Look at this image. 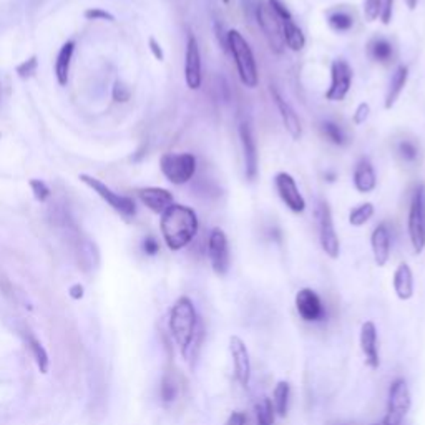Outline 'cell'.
<instances>
[{"label": "cell", "mask_w": 425, "mask_h": 425, "mask_svg": "<svg viewBox=\"0 0 425 425\" xmlns=\"http://www.w3.org/2000/svg\"><path fill=\"white\" fill-rule=\"evenodd\" d=\"M246 424H248V417L245 412H241V410H235V412L229 414L226 422H224V425H246Z\"/></svg>", "instance_id": "ee69618b"}, {"label": "cell", "mask_w": 425, "mask_h": 425, "mask_svg": "<svg viewBox=\"0 0 425 425\" xmlns=\"http://www.w3.org/2000/svg\"><path fill=\"white\" fill-rule=\"evenodd\" d=\"M296 311L304 322L318 324L326 319V305H324L321 296L311 288H303L298 291L294 298Z\"/></svg>", "instance_id": "4fadbf2b"}, {"label": "cell", "mask_w": 425, "mask_h": 425, "mask_svg": "<svg viewBox=\"0 0 425 425\" xmlns=\"http://www.w3.org/2000/svg\"><path fill=\"white\" fill-rule=\"evenodd\" d=\"M82 294H83V289H82V286H75V288H71V296H74V298H75V299L82 298Z\"/></svg>", "instance_id": "bcb514c9"}, {"label": "cell", "mask_w": 425, "mask_h": 425, "mask_svg": "<svg viewBox=\"0 0 425 425\" xmlns=\"http://www.w3.org/2000/svg\"><path fill=\"white\" fill-rule=\"evenodd\" d=\"M80 180L87 186H90L100 198L105 199L115 211L123 214L125 218H133L136 214V204L130 197H122V194L115 193L112 188H108L107 185L102 183V181L97 178H93V176L80 175Z\"/></svg>", "instance_id": "8fae6325"}, {"label": "cell", "mask_w": 425, "mask_h": 425, "mask_svg": "<svg viewBox=\"0 0 425 425\" xmlns=\"http://www.w3.org/2000/svg\"><path fill=\"white\" fill-rule=\"evenodd\" d=\"M255 18L257 22V27H260L261 32L264 33L271 50L276 52V54H283L284 42H283V32H281V22L279 18L274 16L273 11L267 7V4H261V2L256 4Z\"/></svg>", "instance_id": "9c48e42d"}, {"label": "cell", "mask_w": 425, "mask_h": 425, "mask_svg": "<svg viewBox=\"0 0 425 425\" xmlns=\"http://www.w3.org/2000/svg\"><path fill=\"white\" fill-rule=\"evenodd\" d=\"M392 286H394L395 296H397L400 301L412 299L414 289H415L414 273H412V267H410L407 262H400L397 269L394 271Z\"/></svg>", "instance_id": "603a6c76"}, {"label": "cell", "mask_w": 425, "mask_h": 425, "mask_svg": "<svg viewBox=\"0 0 425 425\" xmlns=\"http://www.w3.org/2000/svg\"><path fill=\"white\" fill-rule=\"evenodd\" d=\"M229 354H231L233 369L238 384L243 389H250L251 382V357L246 342L240 336L229 337Z\"/></svg>", "instance_id": "9a60e30c"}, {"label": "cell", "mask_w": 425, "mask_h": 425, "mask_svg": "<svg viewBox=\"0 0 425 425\" xmlns=\"http://www.w3.org/2000/svg\"><path fill=\"white\" fill-rule=\"evenodd\" d=\"M274 188L278 191V197L281 198V202L286 204V208L289 211H293L296 214H301L305 211V199L301 191L298 188V183H296L294 176L288 173V171H279L274 176Z\"/></svg>", "instance_id": "5bb4252c"}, {"label": "cell", "mask_w": 425, "mask_h": 425, "mask_svg": "<svg viewBox=\"0 0 425 425\" xmlns=\"http://www.w3.org/2000/svg\"><path fill=\"white\" fill-rule=\"evenodd\" d=\"M281 22V32H283V42L284 47H288L293 52H301L305 47V35L298 23L294 22V18L291 21H279Z\"/></svg>", "instance_id": "d4e9b609"}, {"label": "cell", "mask_w": 425, "mask_h": 425, "mask_svg": "<svg viewBox=\"0 0 425 425\" xmlns=\"http://www.w3.org/2000/svg\"><path fill=\"white\" fill-rule=\"evenodd\" d=\"M208 256L213 271L218 276H226L231 267V252L226 233L221 228H213L208 236Z\"/></svg>", "instance_id": "30bf717a"}, {"label": "cell", "mask_w": 425, "mask_h": 425, "mask_svg": "<svg viewBox=\"0 0 425 425\" xmlns=\"http://www.w3.org/2000/svg\"><path fill=\"white\" fill-rule=\"evenodd\" d=\"M375 208L372 203H361L356 208L351 209L349 213V224L354 228H361L374 216Z\"/></svg>", "instance_id": "1f68e13d"}, {"label": "cell", "mask_w": 425, "mask_h": 425, "mask_svg": "<svg viewBox=\"0 0 425 425\" xmlns=\"http://www.w3.org/2000/svg\"><path fill=\"white\" fill-rule=\"evenodd\" d=\"M168 326L171 337H173L176 346L180 347L183 359L191 361L193 357H197V352L202 346L203 326L193 301L186 296L176 299L170 311Z\"/></svg>", "instance_id": "6da1fadb"}, {"label": "cell", "mask_w": 425, "mask_h": 425, "mask_svg": "<svg viewBox=\"0 0 425 425\" xmlns=\"http://www.w3.org/2000/svg\"><path fill=\"white\" fill-rule=\"evenodd\" d=\"M85 17H87L88 21H108V22L115 21L112 13L103 11V8H90V11L85 12Z\"/></svg>", "instance_id": "b9f144b4"}, {"label": "cell", "mask_w": 425, "mask_h": 425, "mask_svg": "<svg viewBox=\"0 0 425 425\" xmlns=\"http://www.w3.org/2000/svg\"><path fill=\"white\" fill-rule=\"evenodd\" d=\"M238 135H240L243 161H245V176L248 181H256L260 175V155H257V143L251 123L248 120L240 122Z\"/></svg>", "instance_id": "7c38bea8"}, {"label": "cell", "mask_w": 425, "mask_h": 425, "mask_svg": "<svg viewBox=\"0 0 425 425\" xmlns=\"http://www.w3.org/2000/svg\"><path fill=\"white\" fill-rule=\"evenodd\" d=\"M371 250L377 266L384 267L388 264L390 260V250H392V236H390V229L385 223L377 224L372 231Z\"/></svg>", "instance_id": "d6986e66"}, {"label": "cell", "mask_w": 425, "mask_h": 425, "mask_svg": "<svg viewBox=\"0 0 425 425\" xmlns=\"http://www.w3.org/2000/svg\"><path fill=\"white\" fill-rule=\"evenodd\" d=\"M382 0H364V17L367 22H374L379 18Z\"/></svg>", "instance_id": "8d00e7d4"}, {"label": "cell", "mask_w": 425, "mask_h": 425, "mask_svg": "<svg viewBox=\"0 0 425 425\" xmlns=\"http://www.w3.org/2000/svg\"><path fill=\"white\" fill-rule=\"evenodd\" d=\"M359 344H361V351H362V354H364L367 366H369L372 371L379 369V366H380L379 334H377V327L372 321H366L361 326Z\"/></svg>", "instance_id": "ac0fdd59"}, {"label": "cell", "mask_w": 425, "mask_h": 425, "mask_svg": "<svg viewBox=\"0 0 425 425\" xmlns=\"http://www.w3.org/2000/svg\"><path fill=\"white\" fill-rule=\"evenodd\" d=\"M289 402H291V385L288 380H279L276 384V388L273 390V399H271V404H273L274 414L278 417L284 419L288 415L289 410Z\"/></svg>", "instance_id": "83f0119b"}, {"label": "cell", "mask_w": 425, "mask_h": 425, "mask_svg": "<svg viewBox=\"0 0 425 425\" xmlns=\"http://www.w3.org/2000/svg\"><path fill=\"white\" fill-rule=\"evenodd\" d=\"M23 337H25V342H27L28 349H30L33 357H35L38 367H40V371L45 374V372L49 371V354H47V351L44 349V346H42L40 341H38V339L35 336H33L32 332L25 331V332H23Z\"/></svg>", "instance_id": "f546056e"}, {"label": "cell", "mask_w": 425, "mask_h": 425, "mask_svg": "<svg viewBox=\"0 0 425 425\" xmlns=\"http://www.w3.org/2000/svg\"><path fill=\"white\" fill-rule=\"evenodd\" d=\"M394 4H395V0H382L379 18H380V22L384 23V25H389V23L392 22V17H394Z\"/></svg>", "instance_id": "ab89813d"}, {"label": "cell", "mask_w": 425, "mask_h": 425, "mask_svg": "<svg viewBox=\"0 0 425 425\" xmlns=\"http://www.w3.org/2000/svg\"><path fill=\"white\" fill-rule=\"evenodd\" d=\"M160 170L170 183L186 185L197 173V156L191 153H165L160 158Z\"/></svg>", "instance_id": "5b68a950"}, {"label": "cell", "mask_w": 425, "mask_h": 425, "mask_svg": "<svg viewBox=\"0 0 425 425\" xmlns=\"http://www.w3.org/2000/svg\"><path fill=\"white\" fill-rule=\"evenodd\" d=\"M148 45H150V52L156 60H160V62L165 60V52H163V49H161V45L158 44V42L155 40V38H150Z\"/></svg>", "instance_id": "f6af8a7d"}, {"label": "cell", "mask_w": 425, "mask_h": 425, "mask_svg": "<svg viewBox=\"0 0 425 425\" xmlns=\"http://www.w3.org/2000/svg\"><path fill=\"white\" fill-rule=\"evenodd\" d=\"M74 52H75L74 42H66V44L62 45L59 57H57L55 76H57V82L60 85H66V82H69L70 64H71V57H74Z\"/></svg>", "instance_id": "4316f807"}, {"label": "cell", "mask_w": 425, "mask_h": 425, "mask_svg": "<svg viewBox=\"0 0 425 425\" xmlns=\"http://www.w3.org/2000/svg\"><path fill=\"white\" fill-rule=\"evenodd\" d=\"M269 93L276 105V108H278L281 122H283L286 132L289 133V136L293 138L294 141H299L301 138H303V125H301V120H299L298 113H296V110L291 107V103L288 102V100H284V97L279 93L278 88L271 87Z\"/></svg>", "instance_id": "e0dca14e"}, {"label": "cell", "mask_w": 425, "mask_h": 425, "mask_svg": "<svg viewBox=\"0 0 425 425\" xmlns=\"http://www.w3.org/2000/svg\"><path fill=\"white\" fill-rule=\"evenodd\" d=\"M407 82H409V66L405 65L397 66L392 74V78H390L389 82L388 93H385V100H384L385 110H390L395 103H397V100L400 98V95H402Z\"/></svg>", "instance_id": "cb8c5ba5"}, {"label": "cell", "mask_w": 425, "mask_h": 425, "mask_svg": "<svg viewBox=\"0 0 425 425\" xmlns=\"http://www.w3.org/2000/svg\"><path fill=\"white\" fill-rule=\"evenodd\" d=\"M185 82L190 90H199L203 83V66H202V52L197 37L190 33L186 40L185 52Z\"/></svg>", "instance_id": "2e32d148"}, {"label": "cell", "mask_w": 425, "mask_h": 425, "mask_svg": "<svg viewBox=\"0 0 425 425\" xmlns=\"http://www.w3.org/2000/svg\"><path fill=\"white\" fill-rule=\"evenodd\" d=\"M130 97H132V93H130V90H128L125 85L123 83H115V87H113V98H115V102H122V103H125V102H128V100H130Z\"/></svg>", "instance_id": "7bdbcfd3"}, {"label": "cell", "mask_w": 425, "mask_h": 425, "mask_svg": "<svg viewBox=\"0 0 425 425\" xmlns=\"http://www.w3.org/2000/svg\"><path fill=\"white\" fill-rule=\"evenodd\" d=\"M369 115H371V105L362 102L357 105L356 112L352 113V122H354V125H357V127L364 125V123L367 122V118H369Z\"/></svg>", "instance_id": "74e56055"}, {"label": "cell", "mask_w": 425, "mask_h": 425, "mask_svg": "<svg viewBox=\"0 0 425 425\" xmlns=\"http://www.w3.org/2000/svg\"><path fill=\"white\" fill-rule=\"evenodd\" d=\"M30 188L33 191V197H35L37 202L44 203L50 198V188L47 186L42 180H32L30 181Z\"/></svg>", "instance_id": "d590c367"}, {"label": "cell", "mask_w": 425, "mask_h": 425, "mask_svg": "<svg viewBox=\"0 0 425 425\" xmlns=\"http://www.w3.org/2000/svg\"><path fill=\"white\" fill-rule=\"evenodd\" d=\"M354 71L344 59H336L331 65V83L326 90V100L329 102H344L351 92Z\"/></svg>", "instance_id": "ba28073f"}, {"label": "cell", "mask_w": 425, "mask_h": 425, "mask_svg": "<svg viewBox=\"0 0 425 425\" xmlns=\"http://www.w3.org/2000/svg\"><path fill=\"white\" fill-rule=\"evenodd\" d=\"M367 55L374 62H379V64H390L395 55L394 45L390 44L388 38L375 37L367 45Z\"/></svg>", "instance_id": "484cf974"}, {"label": "cell", "mask_w": 425, "mask_h": 425, "mask_svg": "<svg viewBox=\"0 0 425 425\" xmlns=\"http://www.w3.org/2000/svg\"><path fill=\"white\" fill-rule=\"evenodd\" d=\"M256 412V424L257 425H274V409L271 404V399L262 397L260 402L255 405Z\"/></svg>", "instance_id": "d6a6232c"}, {"label": "cell", "mask_w": 425, "mask_h": 425, "mask_svg": "<svg viewBox=\"0 0 425 425\" xmlns=\"http://www.w3.org/2000/svg\"><path fill=\"white\" fill-rule=\"evenodd\" d=\"M352 183H354V188L359 191L361 194L372 193V191L377 188V175L374 165H372V161L366 158V156L357 161L354 175H352Z\"/></svg>", "instance_id": "7402d4cb"}, {"label": "cell", "mask_w": 425, "mask_h": 425, "mask_svg": "<svg viewBox=\"0 0 425 425\" xmlns=\"http://www.w3.org/2000/svg\"><path fill=\"white\" fill-rule=\"evenodd\" d=\"M183 375L180 374L175 367H170V369L165 371L163 379H161L160 384V397L161 402L165 405H171L175 404L176 400L180 399L181 392H183Z\"/></svg>", "instance_id": "44dd1931"}, {"label": "cell", "mask_w": 425, "mask_h": 425, "mask_svg": "<svg viewBox=\"0 0 425 425\" xmlns=\"http://www.w3.org/2000/svg\"><path fill=\"white\" fill-rule=\"evenodd\" d=\"M409 240L415 255L425 250V185H417L412 191L407 218Z\"/></svg>", "instance_id": "277c9868"}, {"label": "cell", "mask_w": 425, "mask_h": 425, "mask_svg": "<svg viewBox=\"0 0 425 425\" xmlns=\"http://www.w3.org/2000/svg\"><path fill=\"white\" fill-rule=\"evenodd\" d=\"M226 52L233 57L238 76L246 88H256L260 85V69L250 42L236 28L226 32Z\"/></svg>", "instance_id": "3957f363"}, {"label": "cell", "mask_w": 425, "mask_h": 425, "mask_svg": "<svg viewBox=\"0 0 425 425\" xmlns=\"http://www.w3.org/2000/svg\"><path fill=\"white\" fill-rule=\"evenodd\" d=\"M138 197L148 209H151L156 214H163L175 203L173 194L168 190L158 188V186H148V188L138 190Z\"/></svg>", "instance_id": "ffe728a7"}, {"label": "cell", "mask_w": 425, "mask_h": 425, "mask_svg": "<svg viewBox=\"0 0 425 425\" xmlns=\"http://www.w3.org/2000/svg\"><path fill=\"white\" fill-rule=\"evenodd\" d=\"M321 132H322V135L332 143V145L346 146L347 143H349V140H347L346 132H344L342 127L337 125L336 122H332V120L322 122L321 123Z\"/></svg>", "instance_id": "4dcf8cb0"}, {"label": "cell", "mask_w": 425, "mask_h": 425, "mask_svg": "<svg viewBox=\"0 0 425 425\" xmlns=\"http://www.w3.org/2000/svg\"><path fill=\"white\" fill-rule=\"evenodd\" d=\"M412 407V395L405 379H395L390 384L389 399H388V410H385L384 419L380 420V425H402L405 415L409 414Z\"/></svg>", "instance_id": "8992f818"}, {"label": "cell", "mask_w": 425, "mask_h": 425, "mask_svg": "<svg viewBox=\"0 0 425 425\" xmlns=\"http://www.w3.org/2000/svg\"><path fill=\"white\" fill-rule=\"evenodd\" d=\"M141 250L146 256H156L160 251V243L156 241L155 236H146L145 240H143Z\"/></svg>", "instance_id": "60d3db41"}, {"label": "cell", "mask_w": 425, "mask_h": 425, "mask_svg": "<svg viewBox=\"0 0 425 425\" xmlns=\"http://www.w3.org/2000/svg\"><path fill=\"white\" fill-rule=\"evenodd\" d=\"M318 218V228H319V243H321L322 251L331 257V260H337L341 255V241L334 228V219L329 203L321 199L316 209Z\"/></svg>", "instance_id": "52a82bcc"}, {"label": "cell", "mask_w": 425, "mask_h": 425, "mask_svg": "<svg viewBox=\"0 0 425 425\" xmlns=\"http://www.w3.org/2000/svg\"><path fill=\"white\" fill-rule=\"evenodd\" d=\"M229 2H231V0H223V4H226V6H228Z\"/></svg>", "instance_id": "c3c4849f"}, {"label": "cell", "mask_w": 425, "mask_h": 425, "mask_svg": "<svg viewBox=\"0 0 425 425\" xmlns=\"http://www.w3.org/2000/svg\"><path fill=\"white\" fill-rule=\"evenodd\" d=\"M267 7L273 11V13L276 17L279 18V21H291L293 17V13L289 12V8L283 0H267Z\"/></svg>", "instance_id": "e575fe53"}, {"label": "cell", "mask_w": 425, "mask_h": 425, "mask_svg": "<svg viewBox=\"0 0 425 425\" xmlns=\"http://www.w3.org/2000/svg\"><path fill=\"white\" fill-rule=\"evenodd\" d=\"M327 23L332 30L339 33L349 32L354 27V16H352L349 8H334V11L327 13Z\"/></svg>", "instance_id": "f1b7e54d"}, {"label": "cell", "mask_w": 425, "mask_h": 425, "mask_svg": "<svg viewBox=\"0 0 425 425\" xmlns=\"http://www.w3.org/2000/svg\"><path fill=\"white\" fill-rule=\"evenodd\" d=\"M37 65H38L37 57H30V59H28V60L22 62V64L17 66L18 76H21V78H28V76H32L33 74H35Z\"/></svg>", "instance_id": "f35d334b"}, {"label": "cell", "mask_w": 425, "mask_h": 425, "mask_svg": "<svg viewBox=\"0 0 425 425\" xmlns=\"http://www.w3.org/2000/svg\"><path fill=\"white\" fill-rule=\"evenodd\" d=\"M395 153L397 156L405 163H415L419 158V146L417 143L412 140H400L397 145H395Z\"/></svg>", "instance_id": "836d02e7"}, {"label": "cell", "mask_w": 425, "mask_h": 425, "mask_svg": "<svg viewBox=\"0 0 425 425\" xmlns=\"http://www.w3.org/2000/svg\"><path fill=\"white\" fill-rule=\"evenodd\" d=\"M405 4H407V7L410 8V11H415L419 6V0H405Z\"/></svg>", "instance_id": "7dc6e473"}, {"label": "cell", "mask_w": 425, "mask_h": 425, "mask_svg": "<svg viewBox=\"0 0 425 425\" xmlns=\"http://www.w3.org/2000/svg\"><path fill=\"white\" fill-rule=\"evenodd\" d=\"M160 228L166 246L171 251H180L188 246L198 235V214L186 204L173 203L161 214Z\"/></svg>", "instance_id": "7a4b0ae2"}]
</instances>
